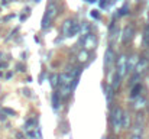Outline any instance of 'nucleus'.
Returning a JSON list of instances; mask_svg holds the SVG:
<instances>
[{"instance_id": "nucleus-1", "label": "nucleus", "mask_w": 149, "mask_h": 139, "mask_svg": "<svg viewBox=\"0 0 149 139\" xmlns=\"http://www.w3.org/2000/svg\"><path fill=\"white\" fill-rule=\"evenodd\" d=\"M72 83H74V78L71 77V74L62 73L59 75V96L62 98H67L70 93L72 92Z\"/></svg>"}, {"instance_id": "nucleus-2", "label": "nucleus", "mask_w": 149, "mask_h": 139, "mask_svg": "<svg viewBox=\"0 0 149 139\" xmlns=\"http://www.w3.org/2000/svg\"><path fill=\"white\" fill-rule=\"evenodd\" d=\"M122 120H123V110L120 106H114L110 112V123H111V129L114 133H119L123 129Z\"/></svg>"}, {"instance_id": "nucleus-3", "label": "nucleus", "mask_w": 149, "mask_h": 139, "mask_svg": "<svg viewBox=\"0 0 149 139\" xmlns=\"http://www.w3.org/2000/svg\"><path fill=\"white\" fill-rule=\"evenodd\" d=\"M127 73V57L126 55H120L117 58V64H116V74L119 77H125Z\"/></svg>"}, {"instance_id": "nucleus-4", "label": "nucleus", "mask_w": 149, "mask_h": 139, "mask_svg": "<svg viewBox=\"0 0 149 139\" xmlns=\"http://www.w3.org/2000/svg\"><path fill=\"white\" fill-rule=\"evenodd\" d=\"M81 44H83L86 51H91V49H94L96 45H97V38H96V35H93V34H87V35L83 38Z\"/></svg>"}, {"instance_id": "nucleus-5", "label": "nucleus", "mask_w": 149, "mask_h": 139, "mask_svg": "<svg viewBox=\"0 0 149 139\" xmlns=\"http://www.w3.org/2000/svg\"><path fill=\"white\" fill-rule=\"evenodd\" d=\"M148 106V100H146V97L145 96H138L136 98H133V103H132V107L135 109V110H143L145 107Z\"/></svg>"}, {"instance_id": "nucleus-6", "label": "nucleus", "mask_w": 149, "mask_h": 139, "mask_svg": "<svg viewBox=\"0 0 149 139\" xmlns=\"http://www.w3.org/2000/svg\"><path fill=\"white\" fill-rule=\"evenodd\" d=\"M114 51L113 48H107L106 49V54H104V67H106V71H109V68L111 67V64L114 62Z\"/></svg>"}, {"instance_id": "nucleus-7", "label": "nucleus", "mask_w": 149, "mask_h": 139, "mask_svg": "<svg viewBox=\"0 0 149 139\" xmlns=\"http://www.w3.org/2000/svg\"><path fill=\"white\" fill-rule=\"evenodd\" d=\"M135 35V28L132 25H127L125 29H123V34H122V42L123 44H127Z\"/></svg>"}, {"instance_id": "nucleus-8", "label": "nucleus", "mask_w": 149, "mask_h": 139, "mask_svg": "<svg viewBox=\"0 0 149 139\" xmlns=\"http://www.w3.org/2000/svg\"><path fill=\"white\" fill-rule=\"evenodd\" d=\"M146 70H148V59L141 58L139 62H138V65H136V68H135V74L141 75V74H143Z\"/></svg>"}, {"instance_id": "nucleus-9", "label": "nucleus", "mask_w": 149, "mask_h": 139, "mask_svg": "<svg viewBox=\"0 0 149 139\" xmlns=\"http://www.w3.org/2000/svg\"><path fill=\"white\" fill-rule=\"evenodd\" d=\"M56 15H58V6L55 3H49L48 7H47V17L49 20H52V19L56 17Z\"/></svg>"}, {"instance_id": "nucleus-10", "label": "nucleus", "mask_w": 149, "mask_h": 139, "mask_svg": "<svg viewBox=\"0 0 149 139\" xmlns=\"http://www.w3.org/2000/svg\"><path fill=\"white\" fill-rule=\"evenodd\" d=\"M72 25H74V20H71V19H68V20L64 22V25H62V34H64V36H70V32L72 29Z\"/></svg>"}, {"instance_id": "nucleus-11", "label": "nucleus", "mask_w": 149, "mask_h": 139, "mask_svg": "<svg viewBox=\"0 0 149 139\" xmlns=\"http://www.w3.org/2000/svg\"><path fill=\"white\" fill-rule=\"evenodd\" d=\"M138 62H139V59H138V57H136V55L130 57V58L127 59V71L135 70V68H136V65H138Z\"/></svg>"}, {"instance_id": "nucleus-12", "label": "nucleus", "mask_w": 149, "mask_h": 139, "mask_svg": "<svg viewBox=\"0 0 149 139\" xmlns=\"http://www.w3.org/2000/svg\"><path fill=\"white\" fill-rule=\"evenodd\" d=\"M122 128H123V129H129V128H130V115H129V112H123Z\"/></svg>"}, {"instance_id": "nucleus-13", "label": "nucleus", "mask_w": 149, "mask_h": 139, "mask_svg": "<svg viewBox=\"0 0 149 139\" xmlns=\"http://www.w3.org/2000/svg\"><path fill=\"white\" fill-rule=\"evenodd\" d=\"M77 58H78V61H80V62H87V61H88V58H90V52H88V51H86V49H83V51H80V52H78Z\"/></svg>"}, {"instance_id": "nucleus-14", "label": "nucleus", "mask_w": 149, "mask_h": 139, "mask_svg": "<svg viewBox=\"0 0 149 139\" xmlns=\"http://www.w3.org/2000/svg\"><path fill=\"white\" fill-rule=\"evenodd\" d=\"M113 89H111V86L109 84V86H106V89H104V93H106V100H107V103L110 104L111 103V100H113Z\"/></svg>"}, {"instance_id": "nucleus-15", "label": "nucleus", "mask_w": 149, "mask_h": 139, "mask_svg": "<svg viewBox=\"0 0 149 139\" xmlns=\"http://www.w3.org/2000/svg\"><path fill=\"white\" fill-rule=\"evenodd\" d=\"M120 81H122V77H119L117 74H114V75H113V80H111V84H110L111 89H113V90H117L119 86H120Z\"/></svg>"}, {"instance_id": "nucleus-16", "label": "nucleus", "mask_w": 149, "mask_h": 139, "mask_svg": "<svg viewBox=\"0 0 149 139\" xmlns=\"http://www.w3.org/2000/svg\"><path fill=\"white\" fill-rule=\"evenodd\" d=\"M141 90H142V86L141 84H135L133 89H132V92H130V97L132 98H136L138 96H141Z\"/></svg>"}, {"instance_id": "nucleus-17", "label": "nucleus", "mask_w": 149, "mask_h": 139, "mask_svg": "<svg viewBox=\"0 0 149 139\" xmlns=\"http://www.w3.org/2000/svg\"><path fill=\"white\" fill-rule=\"evenodd\" d=\"M52 106H54V109H58V106H59V96H58V93L52 94Z\"/></svg>"}, {"instance_id": "nucleus-18", "label": "nucleus", "mask_w": 149, "mask_h": 139, "mask_svg": "<svg viewBox=\"0 0 149 139\" xmlns=\"http://www.w3.org/2000/svg\"><path fill=\"white\" fill-rule=\"evenodd\" d=\"M56 84H59V75L58 74H52L51 75V86L56 87Z\"/></svg>"}, {"instance_id": "nucleus-19", "label": "nucleus", "mask_w": 149, "mask_h": 139, "mask_svg": "<svg viewBox=\"0 0 149 139\" xmlns=\"http://www.w3.org/2000/svg\"><path fill=\"white\" fill-rule=\"evenodd\" d=\"M1 110H3L4 113H7V115H10V116H15V115H16V113H15V110H12V109H7V107H3Z\"/></svg>"}, {"instance_id": "nucleus-20", "label": "nucleus", "mask_w": 149, "mask_h": 139, "mask_svg": "<svg viewBox=\"0 0 149 139\" xmlns=\"http://www.w3.org/2000/svg\"><path fill=\"white\" fill-rule=\"evenodd\" d=\"M107 4H109V0H101L100 1V6L104 9V7H107Z\"/></svg>"}, {"instance_id": "nucleus-21", "label": "nucleus", "mask_w": 149, "mask_h": 139, "mask_svg": "<svg viewBox=\"0 0 149 139\" xmlns=\"http://www.w3.org/2000/svg\"><path fill=\"white\" fill-rule=\"evenodd\" d=\"M91 16H93L94 19H99L100 17V15H99V12H97V10H93V12H91Z\"/></svg>"}, {"instance_id": "nucleus-22", "label": "nucleus", "mask_w": 149, "mask_h": 139, "mask_svg": "<svg viewBox=\"0 0 149 139\" xmlns=\"http://www.w3.org/2000/svg\"><path fill=\"white\" fill-rule=\"evenodd\" d=\"M126 10H127V6L122 7V9H120V15H125V13H126Z\"/></svg>"}, {"instance_id": "nucleus-23", "label": "nucleus", "mask_w": 149, "mask_h": 139, "mask_svg": "<svg viewBox=\"0 0 149 139\" xmlns=\"http://www.w3.org/2000/svg\"><path fill=\"white\" fill-rule=\"evenodd\" d=\"M145 59L149 61V49H146V54H145Z\"/></svg>"}, {"instance_id": "nucleus-24", "label": "nucleus", "mask_w": 149, "mask_h": 139, "mask_svg": "<svg viewBox=\"0 0 149 139\" xmlns=\"http://www.w3.org/2000/svg\"><path fill=\"white\" fill-rule=\"evenodd\" d=\"M132 139H142V136H135V135H133V136H132Z\"/></svg>"}, {"instance_id": "nucleus-25", "label": "nucleus", "mask_w": 149, "mask_h": 139, "mask_svg": "<svg viewBox=\"0 0 149 139\" xmlns=\"http://www.w3.org/2000/svg\"><path fill=\"white\" fill-rule=\"evenodd\" d=\"M86 1H88V3H94V1H97V0H86Z\"/></svg>"}, {"instance_id": "nucleus-26", "label": "nucleus", "mask_w": 149, "mask_h": 139, "mask_svg": "<svg viewBox=\"0 0 149 139\" xmlns=\"http://www.w3.org/2000/svg\"><path fill=\"white\" fill-rule=\"evenodd\" d=\"M148 23H149V19H148Z\"/></svg>"}]
</instances>
